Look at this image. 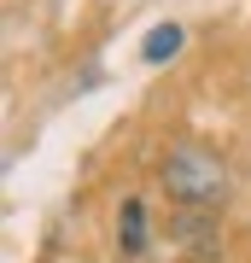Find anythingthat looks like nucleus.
<instances>
[{
    "label": "nucleus",
    "instance_id": "nucleus-1",
    "mask_svg": "<svg viewBox=\"0 0 251 263\" xmlns=\"http://www.w3.org/2000/svg\"><path fill=\"white\" fill-rule=\"evenodd\" d=\"M164 193L176 199V205H187V211H210L216 199L228 193V164L216 158L210 146L181 141V146H169V158H164Z\"/></svg>",
    "mask_w": 251,
    "mask_h": 263
},
{
    "label": "nucleus",
    "instance_id": "nucleus-3",
    "mask_svg": "<svg viewBox=\"0 0 251 263\" xmlns=\"http://www.w3.org/2000/svg\"><path fill=\"white\" fill-rule=\"evenodd\" d=\"M146 205L140 199H123V211H117V252H129V257H140L146 252Z\"/></svg>",
    "mask_w": 251,
    "mask_h": 263
},
{
    "label": "nucleus",
    "instance_id": "nucleus-2",
    "mask_svg": "<svg viewBox=\"0 0 251 263\" xmlns=\"http://www.w3.org/2000/svg\"><path fill=\"white\" fill-rule=\"evenodd\" d=\"M169 240L181 246V252H193L199 263H210L216 252H222V234H216V216L210 211H176V222H169Z\"/></svg>",
    "mask_w": 251,
    "mask_h": 263
},
{
    "label": "nucleus",
    "instance_id": "nucleus-4",
    "mask_svg": "<svg viewBox=\"0 0 251 263\" xmlns=\"http://www.w3.org/2000/svg\"><path fill=\"white\" fill-rule=\"evenodd\" d=\"M181 24H158V29H152V35L146 41H140V59H146V65H164V59H176L181 53Z\"/></svg>",
    "mask_w": 251,
    "mask_h": 263
}]
</instances>
